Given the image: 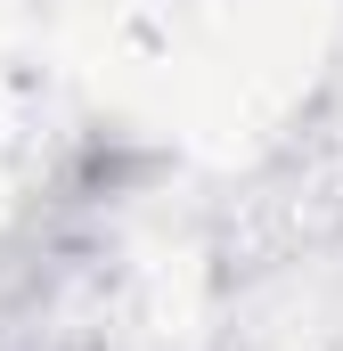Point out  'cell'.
Instances as JSON below:
<instances>
[]
</instances>
